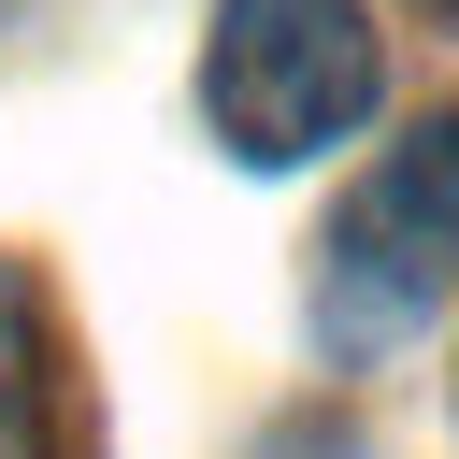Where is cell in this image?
<instances>
[{"mask_svg":"<svg viewBox=\"0 0 459 459\" xmlns=\"http://www.w3.org/2000/svg\"><path fill=\"white\" fill-rule=\"evenodd\" d=\"M387 43L359 0H215V57H201V115L230 129V158H316L373 115Z\"/></svg>","mask_w":459,"mask_h":459,"instance_id":"cell-1","label":"cell"},{"mask_svg":"<svg viewBox=\"0 0 459 459\" xmlns=\"http://www.w3.org/2000/svg\"><path fill=\"white\" fill-rule=\"evenodd\" d=\"M459 273V115H430L344 215H330V273H316V330L330 359H387Z\"/></svg>","mask_w":459,"mask_h":459,"instance_id":"cell-2","label":"cell"},{"mask_svg":"<svg viewBox=\"0 0 459 459\" xmlns=\"http://www.w3.org/2000/svg\"><path fill=\"white\" fill-rule=\"evenodd\" d=\"M0 459H72V416H57V330H43V287L0 258Z\"/></svg>","mask_w":459,"mask_h":459,"instance_id":"cell-3","label":"cell"}]
</instances>
